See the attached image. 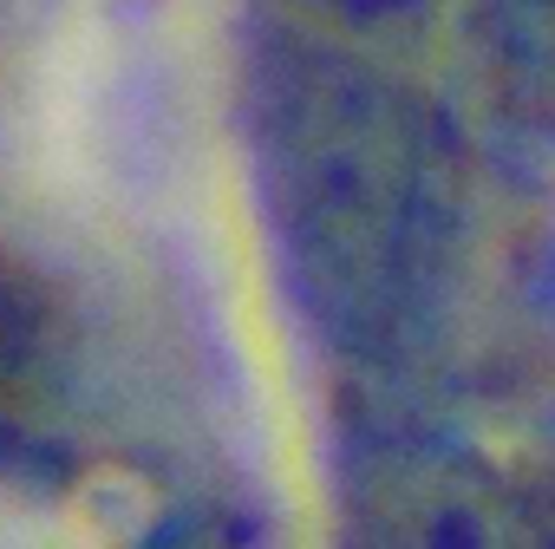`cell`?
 I'll return each instance as SVG.
<instances>
[{
    "instance_id": "obj_2",
    "label": "cell",
    "mask_w": 555,
    "mask_h": 549,
    "mask_svg": "<svg viewBox=\"0 0 555 549\" xmlns=\"http://www.w3.org/2000/svg\"><path fill=\"white\" fill-rule=\"evenodd\" d=\"M347 549H555V529L496 464L405 438L360 458Z\"/></svg>"
},
{
    "instance_id": "obj_3",
    "label": "cell",
    "mask_w": 555,
    "mask_h": 549,
    "mask_svg": "<svg viewBox=\"0 0 555 549\" xmlns=\"http://www.w3.org/2000/svg\"><path fill=\"white\" fill-rule=\"evenodd\" d=\"M34 360H40V302L27 289V274L0 255V419L14 412Z\"/></svg>"
},
{
    "instance_id": "obj_4",
    "label": "cell",
    "mask_w": 555,
    "mask_h": 549,
    "mask_svg": "<svg viewBox=\"0 0 555 549\" xmlns=\"http://www.w3.org/2000/svg\"><path fill=\"white\" fill-rule=\"evenodd\" d=\"M144 549H261V536H255L248 516L203 503V510H183L177 523H164Z\"/></svg>"
},
{
    "instance_id": "obj_1",
    "label": "cell",
    "mask_w": 555,
    "mask_h": 549,
    "mask_svg": "<svg viewBox=\"0 0 555 549\" xmlns=\"http://www.w3.org/2000/svg\"><path fill=\"white\" fill-rule=\"evenodd\" d=\"M255 183L308 321L347 347H386L418 295L444 229V151L425 105L386 73L282 47L255 79Z\"/></svg>"
},
{
    "instance_id": "obj_5",
    "label": "cell",
    "mask_w": 555,
    "mask_h": 549,
    "mask_svg": "<svg viewBox=\"0 0 555 549\" xmlns=\"http://www.w3.org/2000/svg\"><path fill=\"white\" fill-rule=\"evenodd\" d=\"M360 8H418V0H360Z\"/></svg>"
}]
</instances>
